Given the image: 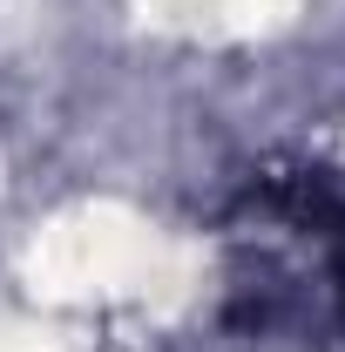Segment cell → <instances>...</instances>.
<instances>
[{
  "mask_svg": "<svg viewBox=\"0 0 345 352\" xmlns=\"http://www.w3.org/2000/svg\"><path fill=\"white\" fill-rule=\"evenodd\" d=\"M285 204H291L298 217L325 223V237H332V271H339V311H345V197H325L318 176H298V183L285 190Z\"/></svg>",
  "mask_w": 345,
  "mask_h": 352,
  "instance_id": "obj_1",
  "label": "cell"
}]
</instances>
